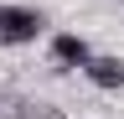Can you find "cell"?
<instances>
[{"mask_svg":"<svg viewBox=\"0 0 124 119\" xmlns=\"http://www.w3.org/2000/svg\"><path fill=\"white\" fill-rule=\"evenodd\" d=\"M83 78L93 88H103V93H119V88H124V62H119V57H88V62H83Z\"/></svg>","mask_w":124,"mask_h":119,"instance_id":"cell-2","label":"cell"},{"mask_svg":"<svg viewBox=\"0 0 124 119\" xmlns=\"http://www.w3.org/2000/svg\"><path fill=\"white\" fill-rule=\"evenodd\" d=\"M46 31V16L31 5H0V47H26Z\"/></svg>","mask_w":124,"mask_h":119,"instance_id":"cell-1","label":"cell"},{"mask_svg":"<svg viewBox=\"0 0 124 119\" xmlns=\"http://www.w3.org/2000/svg\"><path fill=\"white\" fill-rule=\"evenodd\" d=\"M88 57H93V47H88L78 31H57V36H52V62H57V67H83Z\"/></svg>","mask_w":124,"mask_h":119,"instance_id":"cell-3","label":"cell"}]
</instances>
